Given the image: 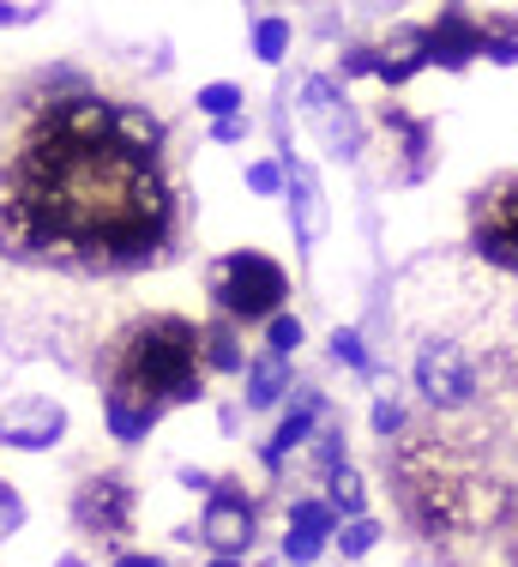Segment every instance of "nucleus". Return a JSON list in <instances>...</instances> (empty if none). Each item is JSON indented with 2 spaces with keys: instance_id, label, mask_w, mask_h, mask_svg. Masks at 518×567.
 Returning <instances> with one entry per match:
<instances>
[{
  "instance_id": "nucleus-1",
  "label": "nucleus",
  "mask_w": 518,
  "mask_h": 567,
  "mask_svg": "<svg viewBox=\"0 0 518 567\" xmlns=\"http://www.w3.org/2000/svg\"><path fill=\"white\" fill-rule=\"evenodd\" d=\"M169 236V187L157 164L127 157L115 140L66 145L31 127L0 182V248L85 254L103 266H145Z\"/></svg>"
},
{
  "instance_id": "nucleus-2",
  "label": "nucleus",
  "mask_w": 518,
  "mask_h": 567,
  "mask_svg": "<svg viewBox=\"0 0 518 567\" xmlns=\"http://www.w3.org/2000/svg\"><path fill=\"white\" fill-rule=\"evenodd\" d=\"M386 471L398 477L404 513L422 537H470L500 519V483L465 458V441L453 435H411L398 453H386Z\"/></svg>"
},
{
  "instance_id": "nucleus-3",
  "label": "nucleus",
  "mask_w": 518,
  "mask_h": 567,
  "mask_svg": "<svg viewBox=\"0 0 518 567\" xmlns=\"http://www.w3.org/2000/svg\"><path fill=\"white\" fill-rule=\"evenodd\" d=\"M199 350H206V332L194 320L157 315L145 327H133L127 339L115 344V369H108V399H133L152 404L163 416V404H194L199 386H206V369H199Z\"/></svg>"
},
{
  "instance_id": "nucleus-4",
  "label": "nucleus",
  "mask_w": 518,
  "mask_h": 567,
  "mask_svg": "<svg viewBox=\"0 0 518 567\" xmlns=\"http://www.w3.org/2000/svg\"><path fill=\"white\" fill-rule=\"evenodd\" d=\"M211 296L224 302L229 320H278V302L290 296V278H283L278 260L241 248L211 266Z\"/></svg>"
},
{
  "instance_id": "nucleus-5",
  "label": "nucleus",
  "mask_w": 518,
  "mask_h": 567,
  "mask_svg": "<svg viewBox=\"0 0 518 567\" xmlns=\"http://www.w3.org/2000/svg\"><path fill=\"white\" fill-rule=\"evenodd\" d=\"M476 254L500 272H518V175L476 194Z\"/></svg>"
},
{
  "instance_id": "nucleus-6",
  "label": "nucleus",
  "mask_w": 518,
  "mask_h": 567,
  "mask_svg": "<svg viewBox=\"0 0 518 567\" xmlns=\"http://www.w3.org/2000/svg\"><path fill=\"white\" fill-rule=\"evenodd\" d=\"M416 386H422V399H428L434 411H458V404L476 399V369H470V357L458 344L428 339L422 357H416Z\"/></svg>"
},
{
  "instance_id": "nucleus-7",
  "label": "nucleus",
  "mask_w": 518,
  "mask_h": 567,
  "mask_svg": "<svg viewBox=\"0 0 518 567\" xmlns=\"http://www.w3.org/2000/svg\"><path fill=\"white\" fill-rule=\"evenodd\" d=\"M73 519H79V532L103 537V544H121L133 532V489L121 477H85L73 495Z\"/></svg>"
},
{
  "instance_id": "nucleus-8",
  "label": "nucleus",
  "mask_w": 518,
  "mask_h": 567,
  "mask_svg": "<svg viewBox=\"0 0 518 567\" xmlns=\"http://www.w3.org/2000/svg\"><path fill=\"white\" fill-rule=\"evenodd\" d=\"M302 110H308L313 127H320L325 152H332L338 164H350V157L362 152V121H356V110H350L344 97H338L332 79H308V85H302Z\"/></svg>"
},
{
  "instance_id": "nucleus-9",
  "label": "nucleus",
  "mask_w": 518,
  "mask_h": 567,
  "mask_svg": "<svg viewBox=\"0 0 518 567\" xmlns=\"http://www.w3.org/2000/svg\"><path fill=\"white\" fill-rule=\"evenodd\" d=\"M476 55H488V24L465 7H446L428 24V66H470Z\"/></svg>"
},
{
  "instance_id": "nucleus-10",
  "label": "nucleus",
  "mask_w": 518,
  "mask_h": 567,
  "mask_svg": "<svg viewBox=\"0 0 518 567\" xmlns=\"http://www.w3.org/2000/svg\"><path fill=\"white\" fill-rule=\"evenodd\" d=\"M253 532H259L253 502H248L241 489H229V483H224V489L211 495V507H206V544H211L224 561H236L241 549L253 544Z\"/></svg>"
},
{
  "instance_id": "nucleus-11",
  "label": "nucleus",
  "mask_w": 518,
  "mask_h": 567,
  "mask_svg": "<svg viewBox=\"0 0 518 567\" xmlns=\"http://www.w3.org/2000/svg\"><path fill=\"white\" fill-rule=\"evenodd\" d=\"M61 429H66V411L54 399H24V404H12L7 416H0V441L7 447H19V453H43L61 441Z\"/></svg>"
},
{
  "instance_id": "nucleus-12",
  "label": "nucleus",
  "mask_w": 518,
  "mask_h": 567,
  "mask_svg": "<svg viewBox=\"0 0 518 567\" xmlns=\"http://www.w3.org/2000/svg\"><path fill=\"white\" fill-rule=\"evenodd\" d=\"M108 140H115L127 157H139V164H157L163 121L152 110H139V103H115V127H108Z\"/></svg>"
},
{
  "instance_id": "nucleus-13",
  "label": "nucleus",
  "mask_w": 518,
  "mask_h": 567,
  "mask_svg": "<svg viewBox=\"0 0 518 567\" xmlns=\"http://www.w3.org/2000/svg\"><path fill=\"white\" fill-rule=\"evenodd\" d=\"M422 66H428V31H416V24L392 31V43L380 49V79H386V85H404V79H416Z\"/></svg>"
},
{
  "instance_id": "nucleus-14",
  "label": "nucleus",
  "mask_w": 518,
  "mask_h": 567,
  "mask_svg": "<svg viewBox=\"0 0 518 567\" xmlns=\"http://www.w3.org/2000/svg\"><path fill=\"white\" fill-rule=\"evenodd\" d=\"M290 218H296V236H302V241H320V229H325V199H320L313 169L296 164V157H290Z\"/></svg>"
},
{
  "instance_id": "nucleus-15",
  "label": "nucleus",
  "mask_w": 518,
  "mask_h": 567,
  "mask_svg": "<svg viewBox=\"0 0 518 567\" xmlns=\"http://www.w3.org/2000/svg\"><path fill=\"white\" fill-rule=\"evenodd\" d=\"M313 416H320V393H302V404H296V411L278 423V435L266 441V465H271V471H278L283 458H290V453L313 435Z\"/></svg>"
},
{
  "instance_id": "nucleus-16",
  "label": "nucleus",
  "mask_w": 518,
  "mask_h": 567,
  "mask_svg": "<svg viewBox=\"0 0 518 567\" xmlns=\"http://www.w3.org/2000/svg\"><path fill=\"white\" fill-rule=\"evenodd\" d=\"M283 386H290V369H283V357H259L253 369H248V404L253 411H266V404H278L283 399Z\"/></svg>"
},
{
  "instance_id": "nucleus-17",
  "label": "nucleus",
  "mask_w": 518,
  "mask_h": 567,
  "mask_svg": "<svg viewBox=\"0 0 518 567\" xmlns=\"http://www.w3.org/2000/svg\"><path fill=\"white\" fill-rule=\"evenodd\" d=\"M108 411V429H115V441H145L157 429V411L152 404H133V399H103Z\"/></svg>"
},
{
  "instance_id": "nucleus-18",
  "label": "nucleus",
  "mask_w": 518,
  "mask_h": 567,
  "mask_svg": "<svg viewBox=\"0 0 518 567\" xmlns=\"http://www.w3.org/2000/svg\"><path fill=\"white\" fill-rule=\"evenodd\" d=\"M386 133H398L404 157H411V175H422V157H428V121H411L404 110H386Z\"/></svg>"
},
{
  "instance_id": "nucleus-19",
  "label": "nucleus",
  "mask_w": 518,
  "mask_h": 567,
  "mask_svg": "<svg viewBox=\"0 0 518 567\" xmlns=\"http://www.w3.org/2000/svg\"><path fill=\"white\" fill-rule=\"evenodd\" d=\"M199 357H206V369H241V344H236V332H229V327H211V332H206V350H199Z\"/></svg>"
},
{
  "instance_id": "nucleus-20",
  "label": "nucleus",
  "mask_w": 518,
  "mask_h": 567,
  "mask_svg": "<svg viewBox=\"0 0 518 567\" xmlns=\"http://www.w3.org/2000/svg\"><path fill=\"white\" fill-rule=\"evenodd\" d=\"M283 49H290V24H283V19H259L253 24V55L259 61H283Z\"/></svg>"
},
{
  "instance_id": "nucleus-21",
  "label": "nucleus",
  "mask_w": 518,
  "mask_h": 567,
  "mask_svg": "<svg viewBox=\"0 0 518 567\" xmlns=\"http://www.w3.org/2000/svg\"><path fill=\"white\" fill-rule=\"evenodd\" d=\"M362 502H367V495H362V471H332V513H362Z\"/></svg>"
},
{
  "instance_id": "nucleus-22",
  "label": "nucleus",
  "mask_w": 518,
  "mask_h": 567,
  "mask_svg": "<svg viewBox=\"0 0 518 567\" xmlns=\"http://www.w3.org/2000/svg\"><path fill=\"white\" fill-rule=\"evenodd\" d=\"M290 525H296V532H313V537H332L338 513L325 507V502H296V507H290Z\"/></svg>"
},
{
  "instance_id": "nucleus-23",
  "label": "nucleus",
  "mask_w": 518,
  "mask_h": 567,
  "mask_svg": "<svg viewBox=\"0 0 518 567\" xmlns=\"http://www.w3.org/2000/svg\"><path fill=\"white\" fill-rule=\"evenodd\" d=\"M266 344H271V357H290V350L302 344V320H296V315L266 320Z\"/></svg>"
},
{
  "instance_id": "nucleus-24",
  "label": "nucleus",
  "mask_w": 518,
  "mask_h": 567,
  "mask_svg": "<svg viewBox=\"0 0 518 567\" xmlns=\"http://www.w3.org/2000/svg\"><path fill=\"white\" fill-rule=\"evenodd\" d=\"M199 110L217 115V121H236V110H241V91H236V85H206V91H199Z\"/></svg>"
},
{
  "instance_id": "nucleus-25",
  "label": "nucleus",
  "mask_w": 518,
  "mask_h": 567,
  "mask_svg": "<svg viewBox=\"0 0 518 567\" xmlns=\"http://www.w3.org/2000/svg\"><path fill=\"white\" fill-rule=\"evenodd\" d=\"M488 61L518 66V24H488Z\"/></svg>"
},
{
  "instance_id": "nucleus-26",
  "label": "nucleus",
  "mask_w": 518,
  "mask_h": 567,
  "mask_svg": "<svg viewBox=\"0 0 518 567\" xmlns=\"http://www.w3.org/2000/svg\"><path fill=\"white\" fill-rule=\"evenodd\" d=\"M320 544H325V537H313V532H296V525H290V537H283V561L308 567L313 556H320Z\"/></svg>"
},
{
  "instance_id": "nucleus-27",
  "label": "nucleus",
  "mask_w": 518,
  "mask_h": 567,
  "mask_svg": "<svg viewBox=\"0 0 518 567\" xmlns=\"http://www.w3.org/2000/svg\"><path fill=\"white\" fill-rule=\"evenodd\" d=\"M374 544H380V525H374V519H356V525L344 532V544H338V549H344V556L356 561V556H367Z\"/></svg>"
},
{
  "instance_id": "nucleus-28",
  "label": "nucleus",
  "mask_w": 518,
  "mask_h": 567,
  "mask_svg": "<svg viewBox=\"0 0 518 567\" xmlns=\"http://www.w3.org/2000/svg\"><path fill=\"white\" fill-rule=\"evenodd\" d=\"M332 357H338V362H350V369H367L362 332H344V327H338V332H332Z\"/></svg>"
},
{
  "instance_id": "nucleus-29",
  "label": "nucleus",
  "mask_w": 518,
  "mask_h": 567,
  "mask_svg": "<svg viewBox=\"0 0 518 567\" xmlns=\"http://www.w3.org/2000/svg\"><path fill=\"white\" fill-rule=\"evenodd\" d=\"M374 429H380V435H398V429H404V404L398 399H374Z\"/></svg>"
},
{
  "instance_id": "nucleus-30",
  "label": "nucleus",
  "mask_w": 518,
  "mask_h": 567,
  "mask_svg": "<svg viewBox=\"0 0 518 567\" xmlns=\"http://www.w3.org/2000/svg\"><path fill=\"white\" fill-rule=\"evenodd\" d=\"M19 525H24V502H19V489H7V483H0V537L19 532Z\"/></svg>"
},
{
  "instance_id": "nucleus-31",
  "label": "nucleus",
  "mask_w": 518,
  "mask_h": 567,
  "mask_svg": "<svg viewBox=\"0 0 518 567\" xmlns=\"http://www.w3.org/2000/svg\"><path fill=\"white\" fill-rule=\"evenodd\" d=\"M362 73L380 79V49H350L344 55V79H362Z\"/></svg>"
},
{
  "instance_id": "nucleus-32",
  "label": "nucleus",
  "mask_w": 518,
  "mask_h": 567,
  "mask_svg": "<svg viewBox=\"0 0 518 567\" xmlns=\"http://www.w3.org/2000/svg\"><path fill=\"white\" fill-rule=\"evenodd\" d=\"M248 187H253V194H278V187H283V169H278V164H253V169H248Z\"/></svg>"
},
{
  "instance_id": "nucleus-33",
  "label": "nucleus",
  "mask_w": 518,
  "mask_h": 567,
  "mask_svg": "<svg viewBox=\"0 0 518 567\" xmlns=\"http://www.w3.org/2000/svg\"><path fill=\"white\" fill-rule=\"evenodd\" d=\"M43 7H0V24H31Z\"/></svg>"
},
{
  "instance_id": "nucleus-34",
  "label": "nucleus",
  "mask_w": 518,
  "mask_h": 567,
  "mask_svg": "<svg viewBox=\"0 0 518 567\" xmlns=\"http://www.w3.org/2000/svg\"><path fill=\"white\" fill-rule=\"evenodd\" d=\"M115 567H169V561H157V556H121Z\"/></svg>"
},
{
  "instance_id": "nucleus-35",
  "label": "nucleus",
  "mask_w": 518,
  "mask_h": 567,
  "mask_svg": "<svg viewBox=\"0 0 518 567\" xmlns=\"http://www.w3.org/2000/svg\"><path fill=\"white\" fill-rule=\"evenodd\" d=\"M211 567H241V561H224V556H217V561H211Z\"/></svg>"
}]
</instances>
